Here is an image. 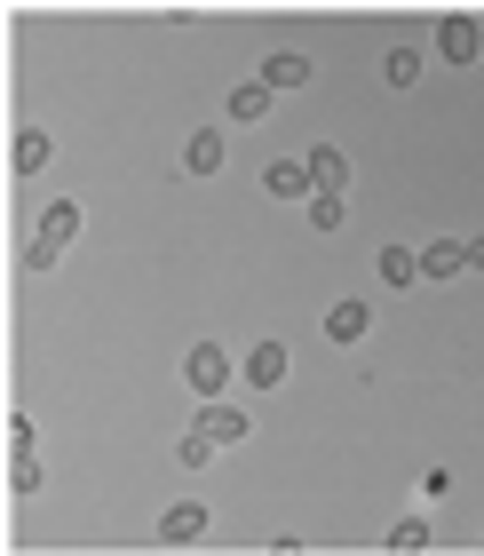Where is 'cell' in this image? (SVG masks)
Here are the masks:
<instances>
[{
    "label": "cell",
    "mask_w": 484,
    "mask_h": 556,
    "mask_svg": "<svg viewBox=\"0 0 484 556\" xmlns=\"http://www.w3.org/2000/svg\"><path fill=\"white\" fill-rule=\"evenodd\" d=\"M72 239H80V207H72V199H56V207H48L40 215V231H33V247H24V270H56V255H64V247Z\"/></svg>",
    "instance_id": "6da1fadb"
},
{
    "label": "cell",
    "mask_w": 484,
    "mask_h": 556,
    "mask_svg": "<svg viewBox=\"0 0 484 556\" xmlns=\"http://www.w3.org/2000/svg\"><path fill=\"white\" fill-rule=\"evenodd\" d=\"M183 382H191L199 397H222V382H231V350H222V342H199L191 358H183Z\"/></svg>",
    "instance_id": "7a4b0ae2"
},
{
    "label": "cell",
    "mask_w": 484,
    "mask_h": 556,
    "mask_svg": "<svg viewBox=\"0 0 484 556\" xmlns=\"http://www.w3.org/2000/svg\"><path fill=\"white\" fill-rule=\"evenodd\" d=\"M437 56H445V64H476V56H484V24H476V16H445V24H437Z\"/></svg>",
    "instance_id": "3957f363"
},
{
    "label": "cell",
    "mask_w": 484,
    "mask_h": 556,
    "mask_svg": "<svg viewBox=\"0 0 484 556\" xmlns=\"http://www.w3.org/2000/svg\"><path fill=\"white\" fill-rule=\"evenodd\" d=\"M263 184H270V199H302V207L318 199V175L302 167V160H270V167H263Z\"/></svg>",
    "instance_id": "277c9868"
},
{
    "label": "cell",
    "mask_w": 484,
    "mask_h": 556,
    "mask_svg": "<svg viewBox=\"0 0 484 556\" xmlns=\"http://www.w3.org/2000/svg\"><path fill=\"white\" fill-rule=\"evenodd\" d=\"M222 160H231V136H222V128H199V136L183 143V167H191V175H222Z\"/></svg>",
    "instance_id": "5b68a950"
},
{
    "label": "cell",
    "mask_w": 484,
    "mask_h": 556,
    "mask_svg": "<svg viewBox=\"0 0 484 556\" xmlns=\"http://www.w3.org/2000/svg\"><path fill=\"white\" fill-rule=\"evenodd\" d=\"M199 429H207L215 445H239L254 421H246V406H222V397H207V406H199Z\"/></svg>",
    "instance_id": "8992f818"
},
{
    "label": "cell",
    "mask_w": 484,
    "mask_h": 556,
    "mask_svg": "<svg viewBox=\"0 0 484 556\" xmlns=\"http://www.w3.org/2000/svg\"><path fill=\"white\" fill-rule=\"evenodd\" d=\"M302 167H310L318 175V191H349V151H334V143H318V151H302Z\"/></svg>",
    "instance_id": "52a82bcc"
},
{
    "label": "cell",
    "mask_w": 484,
    "mask_h": 556,
    "mask_svg": "<svg viewBox=\"0 0 484 556\" xmlns=\"http://www.w3.org/2000/svg\"><path fill=\"white\" fill-rule=\"evenodd\" d=\"M199 533H207V509H199V501H175V509L160 517V541L167 548H191Z\"/></svg>",
    "instance_id": "ba28073f"
},
{
    "label": "cell",
    "mask_w": 484,
    "mask_h": 556,
    "mask_svg": "<svg viewBox=\"0 0 484 556\" xmlns=\"http://www.w3.org/2000/svg\"><path fill=\"white\" fill-rule=\"evenodd\" d=\"M246 382H254V390H278V382H286V342H254V350H246Z\"/></svg>",
    "instance_id": "9c48e42d"
},
{
    "label": "cell",
    "mask_w": 484,
    "mask_h": 556,
    "mask_svg": "<svg viewBox=\"0 0 484 556\" xmlns=\"http://www.w3.org/2000/svg\"><path fill=\"white\" fill-rule=\"evenodd\" d=\"M48 160H56V143H48V128H24V136L9 143V167H16V175H40Z\"/></svg>",
    "instance_id": "30bf717a"
},
{
    "label": "cell",
    "mask_w": 484,
    "mask_h": 556,
    "mask_svg": "<svg viewBox=\"0 0 484 556\" xmlns=\"http://www.w3.org/2000/svg\"><path fill=\"white\" fill-rule=\"evenodd\" d=\"M366 326H373L366 302H334V311H326V334L334 342H366Z\"/></svg>",
    "instance_id": "8fae6325"
},
{
    "label": "cell",
    "mask_w": 484,
    "mask_h": 556,
    "mask_svg": "<svg viewBox=\"0 0 484 556\" xmlns=\"http://www.w3.org/2000/svg\"><path fill=\"white\" fill-rule=\"evenodd\" d=\"M302 80H310V56H294V48L263 64V88H270V96H278V88H302Z\"/></svg>",
    "instance_id": "7c38bea8"
},
{
    "label": "cell",
    "mask_w": 484,
    "mask_h": 556,
    "mask_svg": "<svg viewBox=\"0 0 484 556\" xmlns=\"http://www.w3.org/2000/svg\"><path fill=\"white\" fill-rule=\"evenodd\" d=\"M469 270V255L453 239H437V247H421V278H461Z\"/></svg>",
    "instance_id": "4fadbf2b"
},
{
    "label": "cell",
    "mask_w": 484,
    "mask_h": 556,
    "mask_svg": "<svg viewBox=\"0 0 484 556\" xmlns=\"http://www.w3.org/2000/svg\"><path fill=\"white\" fill-rule=\"evenodd\" d=\"M381 278L390 287H421V255L413 247H381Z\"/></svg>",
    "instance_id": "5bb4252c"
},
{
    "label": "cell",
    "mask_w": 484,
    "mask_h": 556,
    "mask_svg": "<svg viewBox=\"0 0 484 556\" xmlns=\"http://www.w3.org/2000/svg\"><path fill=\"white\" fill-rule=\"evenodd\" d=\"M263 112H270V88H263V80H254V88H231V119H239V128H254Z\"/></svg>",
    "instance_id": "9a60e30c"
},
{
    "label": "cell",
    "mask_w": 484,
    "mask_h": 556,
    "mask_svg": "<svg viewBox=\"0 0 484 556\" xmlns=\"http://www.w3.org/2000/svg\"><path fill=\"white\" fill-rule=\"evenodd\" d=\"M390 548H397V556L429 548V517H397V525H390Z\"/></svg>",
    "instance_id": "2e32d148"
},
{
    "label": "cell",
    "mask_w": 484,
    "mask_h": 556,
    "mask_svg": "<svg viewBox=\"0 0 484 556\" xmlns=\"http://www.w3.org/2000/svg\"><path fill=\"white\" fill-rule=\"evenodd\" d=\"M175 462H183V469H207V462H215V438H207V429H191V438L175 445Z\"/></svg>",
    "instance_id": "e0dca14e"
},
{
    "label": "cell",
    "mask_w": 484,
    "mask_h": 556,
    "mask_svg": "<svg viewBox=\"0 0 484 556\" xmlns=\"http://www.w3.org/2000/svg\"><path fill=\"white\" fill-rule=\"evenodd\" d=\"M381 72H390V88H413L421 80V56H413V48H390V64H381Z\"/></svg>",
    "instance_id": "ac0fdd59"
},
{
    "label": "cell",
    "mask_w": 484,
    "mask_h": 556,
    "mask_svg": "<svg viewBox=\"0 0 484 556\" xmlns=\"http://www.w3.org/2000/svg\"><path fill=\"white\" fill-rule=\"evenodd\" d=\"M310 223H318V231H342V199L318 191V199H310Z\"/></svg>",
    "instance_id": "d6986e66"
},
{
    "label": "cell",
    "mask_w": 484,
    "mask_h": 556,
    "mask_svg": "<svg viewBox=\"0 0 484 556\" xmlns=\"http://www.w3.org/2000/svg\"><path fill=\"white\" fill-rule=\"evenodd\" d=\"M40 485V462H33V453H16V462H9V493H33Z\"/></svg>",
    "instance_id": "ffe728a7"
},
{
    "label": "cell",
    "mask_w": 484,
    "mask_h": 556,
    "mask_svg": "<svg viewBox=\"0 0 484 556\" xmlns=\"http://www.w3.org/2000/svg\"><path fill=\"white\" fill-rule=\"evenodd\" d=\"M461 255H469V270H484V239H469V247H461Z\"/></svg>",
    "instance_id": "44dd1931"
}]
</instances>
